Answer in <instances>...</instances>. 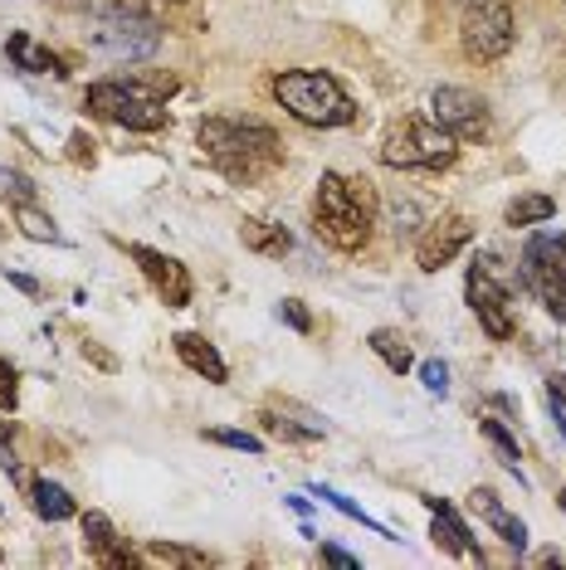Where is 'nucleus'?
Returning a JSON list of instances; mask_svg holds the SVG:
<instances>
[{
  "label": "nucleus",
  "instance_id": "obj_18",
  "mask_svg": "<svg viewBox=\"0 0 566 570\" xmlns=\"http://www.w3.org/2000/svg\"><path fill=\"white\" fill-rule=\"evenodd\" d=\"M6 55H10V63H16V69H25V73H69L55 49L35 45L25 30H16V35L6 40Z\"/></svg>",
  "mask_w": 566,
  "mask_h": 570
},
{
  "label": "nucleus",
  "instance_id": "obj_22",
  "mask_svg": "<svg viewBox=\"0 0 566 570\" xmlns=\"http://www.w3.org/2000/svg\"><path fill=\"white\" fill-rule=\"evenodd\" d=\"M552 215H557V200H552V196H518L508 205L504 219L513 229H527V225H547Z\"/></svg>",
  "mask_w": 566,
  "mask_h": 570
},
{
  "label": "nucleus",
  "instance_id": "obj_23",
  "mask_svg": "<svg viewBox=\"0 0 566 570\" xmlns=\"http://www.w3.org/2000/svg\"><path fill=\"white\" fill-rule=\"evenodd\" d=\"M479 430H484L488 444L498 449V459L508 463V473H518V478H523V469H518V439L504 430V420H494V414H479ZM523 483H527V478H523Z\"/></svg>",
  "mask_w": 566,
  "mask_h": 570
},
{
  "label": "nucleus",
  "instance_id": "obj_26",
  "mask_svg": "<svg viewBox=\"0 0 566 570\" xmlns=\"http://www.w3.org/2000/svg\"><path fill=\"white\" fill-rule=\"evenodd\" d=\"M313 498H323V502H328V508H338L342 517H352V522H362V527H371V531H381V537H386V527H381V522H371V517H367L362 508H357V502H352V498H342V492H338V488L318 483V488H313Z\"/></svg>",
  "mask_w": 566,
  "mask_h": 570
},
{
  "label": "nucleus",
  "instance_id": "obj_11",
  "mask_svg": "<svg viewBox=\"0 0 566 570\" xmlns=\"http://www.w3.org/2000/svg\"><path fill=\"white\" fill-rule=\"evenodd\" d=\"M474 219L469 215H459V210H449L440 219H430V229L420 235L416 244V264H420V274H440V268L455 258L459 249H469V239H474Z\"/></svg>",
  "mask_w": 566,
  "mask_h": 570
},
{
  "label": "nucleus",
  "instance_id": "obj_14",
  "mask_svg": "<svg viewBox=\"0 0 566 570\" xmlns=\"http://www.w3.org/2000/svg\"><path fill=\"white\" fill-rule=\"evenodd\" d=\"M260 420H264V430H269V434H279V439H283V444H318V439L328 434V424L318 420L313 410L293 405V400H283V405H279V400H274V405H264Z\"/></svg>",
  "mask_w": 566,
  "mask_h": 570
},
{
  "label": "nucleus",
  "instance_id": "obj_5",
  "mask_svg": "<svg viewBox=\"0 0 566 570\" xmlns=\"http://www.w3.org/2000/svg\"><path fill=\"white\" fill-rule=\"evenodd\" d=\"M459 157V141L435 118H401L381 141V161L396 171H449Z\"/></svg>",
  "mask_w": 566,
  "mask_h": 570
},
{
  "label": "nucleus",
  "instance_id": "obj_25",
  "mask_svg": "<svg viewBox=\"0 0 566 570\" xmlns=\"http://www.w3.org/2000/svg\"><path fill=\"white\" fill-rule=\"evenodd\" d=\"M16 219H20L25 235L40 239V244H59V239H64L59 229H55V219H49V215L40 210V205H16Z\"/></svg>",
  "mask_w": 566,
  "mask_h": 570
},
{
  "label": "nucleus",
  "instance_id": "obj_21",
  "mask_svg": "<svg viewBox=\"0 0 566 570\" xmlns=\"http://www.w3.org/2000/svg\"><path fill=\"white\" fill-rule=\"evenodd\" d=\"M371 352H377L381 361H386V371H396V375H406L410 366H416V356H410V342L396 327H377L371 332Z\"/></svg>",
  "mask_w": 566,
  "mask_h": 570
},
{
  "label": "nucleus",
  "instance_id": "obj_15",
  "mask_svg": "<svg viewBox=\"0 0 566 570\" xmlns=\"http://www.w3.org/2000/svg\"><path fill=\"white\" fill-rule=\"evenodd\" d=\"M424 508H430V537H435V547H440L445 556H479V561H484V551L474 547L469 527L459 522L455 508H449L445 498H424Z\"/></svg>",
  "mask_w": 566,
  "mask_h": 570
},
{
  "label": "nucleus",
  "instance_id": "obj_33",
  "mask_svg": "<svg viewBox=\"0 0 566 570\" xmlns=\"http://www.w3.org/2000/svg\"><path fill=\"white\" fill-rule=\"evenodd\" d=\"M318 561H323V566H338V570H362V556H352V551L332 547V541H323V551H318Z\"/></svg>",
  "mask_w": 566,
  "mask_h": 570
},
{
  "label": "nucleus",
  "instance_id": "obj_2",
  "mask_svg": "<svg viewBox=\"0 0 566 570\" xmlns=\"http://www.w3.org/2000/svg\"><path fill=\"white\" fill-rule=\"evenodd\" d=\"M371 225H377V190L367 176H342V171H323L313 196V229L318 239L332 244L342 254L367 249Z\"/></svg>",
  "mask_w": 566,
  "mask_h": 570
},
{
  "label": "nucleus",
  "instance_id": "obj_27",
  "mask_svg": "<svg viewBox=\"0 0 566 570\" xmlns=\"http://www.w3.org/2000/svg\"><path fill=\"white\" fill-rule=\"evenodd\" d=\"M211 444H225V449H240V453H264V439L250 434V430H205Z\"/></svg>",
  "mask_w": 566,
  "mask_h": 570
},
{
  "label": "nucleus",
  "instance_id": "obj_8",
  "mask_svg": "<svg viewBox=\"0 0 566 570\" xmlns=\"http://www.w3.org/2000/svg\"><path fill=\"white\" fill-rule=\"evenodd\" d=\"M459 40L474 63L504 59L518 40V20H513V0H465V20H459Z\"/></svg>",
  "mask_w": 566,
  "mask_h": 570
},
{
  "label": "nucleus",
  "instance_id": "obj_29",
  "mask_svg": "<svg viewBox=\"0 0 566 570\" xmlns=\"http://www.w3.org/2000/svg\"><path fill=\"white\" fill-rule=\"evenodd\" d=\"M20 405V371L16 366H10V361L6 356H0V410H16Z\"/></svg>",
  "mask_w": 566,
  "mask_h": 570
},
{
  "label": "nucleus",
  "instance_id": "obj_17",
  "mask_svg": "<svg viewBox=\"0 0 566 570\" xmlns=\"http://www.w3.org/2000/svg\"><path fill=\"white\" fill-rule=\"evenodd\" d=\"M172 346H176V356H182V361H186V366L196 371V375H205V381H211V385H225V381H230L225 356L215 352V346L205 342L201 332H176V336H172Z\"/></svg>",
  "mask_w": 566,
  "mask_h": 570
},
{
  "label": "nucleus",
  "instance_id": "obj_9",
  "mask_svg": "<svg viewBox=\"0 0 566 570\" xmlns=\"http://www.w3.org/2000/svg\"><path fill=\"white\" fill-rule=\"evenodd\" d=\"M465 297H469L474 317H479V327L494 336V342H508L518 322H513V293H508L504 283H498V274H494V258H479V264L469 268Z\"/></svg>",
  "mask_w": 566,
  "mask_h": 570
},
{
  "label": "nucleus",
  "instance_id": "obj_1",
  "mask_svg": "<svg viewBox=\"0 0 566 570\" xmlns=\"http://www.w3.org/2000/svg\"><path fill=\"white\" fill-rule=\"evenodd\" d=\"M196 141H201L205 161L225 180H235V186H254V180L274 176L283 166L279 132L254 118H201Z\"/></svg>",
  "mask_w": 566,
  "mask_h": 570
},
{
  "label": "nucleus",
  "instance_id": "obj_24",
  "mask_svg": "<svg viewBox=\"0 0 566 570\" xmlns=\"http://www.w3.org/2000/svg\"><path fill=\"white\" fill-rule=\"evenodd\" d=\"M142 566H191V570H201V566H215L205 551H191V547H147L142 551Z\"/></svg>",
  "mask_w": 566,
  "mask_h": 570
},
{
  "label": "nucleus",
  "instance_id": "obj_34",
  "mask_svg": "<svg viewBox=\"0 0 566 570\" xmlns=\"http://www.w3.org/2000/svg\"><path fill=\"white\" fill-rule=\"evenodd\" d=\"M69 147H74V151H69L74 161H88V166H94V137H88V132H74Z\"/></svg>",
  "mask_w": 566,
  "mask_h": 570
},
{
  "label": "nucleus",
  "instance_id": "obj_7",
  "mask_svg": "<svg viewBox=\"0 0 566 570\" xmlns=\"http://www.w3.org/2000/svg\"><path fill=\"white\" fill-rule=\"evenodd\" d=\"M523 288L537 297L557 322H566V235L543 229L523 249Z\"/></svg>",
  "mask_w": 566,
  "mask_h": 570
},
{
  "label": "nucleus",
  "instance_id": "obj_35",
  "mask_svg": "<svg viewBox=\"0 0 566 570\" xmlns=\"http://www.w3.org/2000/svg\"><path fill=\"white\" fill-rule=\"evenodd\" d=\"M6 278H10V288H20L25 297H40V293H45L40 278H30V274H10V268H6Z\"/></svg>",
  "mask_w": 566,
  "mask_h": 570
},
{
  "label": "nucleus",
  "instance_id": "obj_6",
  "mask_svg": "<svg viewBox=\"0 0 566 570\" xmlns=\"http://www.w3.org/2000/svg\"><path fill=\"white\" fill-rule=\"evenodd\" d=\"M88 45H94L98 55H108V59L137 63V59H152V55H157L162 30H157V20L137 16V10L98 0V6H94V24H88Z\"/></svg>",
  "mask_w": 566,
  "mask_h": 570
},
{
  "label": "nucleus",
  "instance_id": "obj_12",
  "mask_svg": "<svg viewBox=\"0 0 566 570\" xmlns=\"http://www.w3.org/2000/svg\"><path fill=\"white\" fill-rule=\"evenodd\" d=\"M127 254L137 258L142 278L157 288V297L166 307H191V274H186L182 258H172L162 249H147V244H127Z\"/></svg>",
  "mask_w": 566,
  "mask_h": 570
},
{
  "label": "nucleus",
  "instance_id": "obj_20",
  "mask_svg": "<svg viewBox=\"0 0 566 570\" xmlns=\"http://www.w3.org/2000/svg\"><path fill=\"white\" fill-rule=\"evenodd\" d=\"M240 239H244V249H254V254H264V258H283V254L293 249L289 229H283V225H269V219H244Z\"/></svg>",
  "mask_w": 566,
  "mask_h": 570
},
{
  "label": "nucleus",
  "instance_id": "obj_10",
  "mask_svg": "<svg viewBox=\"0 0 566 570\" xmlns=\"http://www.w3.org/2000/svg\"><path fill=\"white\" fill-rule=\"evenodd\" d=\"M430 118L445 127L455 141H484L488 137V102L474 88H435L430 94Z\"/></svg>",
  "mask_w": 566,
  "mask_h": 570
},
{
  "label": "nucleus",
  "instance_id": "obj_16",
  "mask_svg": "<svg viewBox=\"0 0 566 570\" xmlns=\"http://www.w3.org/2000/svg\"><path fill=\"white\" fill-rule=\"evenodd\" d=\"M469 512L479 517L484 527H494L513 551H523V547H527V527L504 508V502H498V492H494V488H474V492H469Z\"/></svg>",
  "mask_w": 566,
  "mask_h": 570
},
{
  "label": "nucleus",
  "instance_id": "obj_4",
  "mask_svg": "<svg viewBox=\"0 0 566 570\" xmlns=\"http://www.w3.org/2000/svg\"><path fill=\"white\" fill-rule=\"evenodd\" d=\"M84 108L94 118L113 122V127H127V132H162L172 122L166 112V98L147 83H133V79H103L84 94Z\"/></svg>",
  "mask_w": 566,
  "mask_h": 570
},
{
  "label": "nucleus",
  "instance_id": "obj_13",
  "mask_svg": "<svg viewBox=\"0 0 566 570\" xmlns=\"http://www.w3.org/2000/svg\"><path fill=\"white\" fill-rule=\"evenodd\" d=\"M84 547L98 566H113V570H133L142 566V556L127 547V537H118V527L108 522L103 512H84Z\"/></svg>",
  "mask_w": 566,
  "mask_h": 570
},
{
  "label": "nucleus",
  "instance_id": "obj_30",
  "mask_svg": "<svg viewBox=\"0 0 566 570\" xmlns=\"http://www.w3.org/2000/svg\"><path fill=\"white\" fill-rule=\"evenodd\" d=\"M0 469H6L10 478H20V483L30 488V478H25L20 459H16V444H10V420H0Z\"/></svg>",
  "mask_w": 566,
  "mask_h": 570
},
{
  "label": "nucleus",
  "instance_id": "obj_32",
  "mask_svg": "<svg viewBox=\"0 0 566 570\" xmlns=\"http://www.w3.org/2000/svg\"><path fill=\"white\" fill-rule=\"evenodd\" d=\"M420 381L430 395H449V366L445 361H420Z\"/></svg>",
  "mask_w": 566,
  "mask_h": 570
},
{
  "label": "nucleus",
  "instance_id": "obj_36",
  "mask_svg": "<svg viewBox=\"0 0 566 570\" xmlns=\"http://www.w3.org/2000/svg\"><path fill=\"white\" fill-rule=\"evenodd\" d=\"M557 502H562V512H566V488H562V498H557Z\"/></svg>",
  "mask_w": 566,
  "mask_h": 570
},
{
  "label": "nucleus",
  "instance_id": "obj_3",
  "mask_svg": "<svg viewBox=\"0 0 566 570\" xmlns=\"http://www.w3.org/2000/svg\"><path fill=\"white\" fill-rule=\"evenodd\" d=\"M274 98L283 102L293 122L303 127H352L357 122V102L352 94L323 69H283L274 79Z\"/></svg>",
  "mask_w": 566,
  "mask_h": 570
},
{
  "label": "nucleus",
  "instance_id": "obj_28",
  "mask_svg": "<svg viewBox=\"0 0 566 570\" xmlns=\"http://www.w3.org/2000/svg\"><path fill=\"white\" fill-rule=\"evenodd\" d=\"M0 196L10 205H35V180L25 171H0Z\"/></svg>",
  "mask_w": 566,
  "mask_h": 570
},
{
  "label": "nucleus",
  "instance_id": "obj_19",
  "mask_svg": "<svg viewBox=\"0 0 566 570\" xmlns=\"http://www.w3.org/2000/svg\"><path fill=\"white\" fill-rule=\"evenodd\" d=\"M30 508L40 512L45 522H69V517H79V502L59 483H49V478H30Z\"/></svg>",
  "mask_w": 566,
  "mask_h": 570
},
{
  "label": "nucleus",
  "instance_id": "obj_31",
  "mask_svg": "<svg viewBox=\"0 0 566 570\" xmlns=\"http://www.w3.org/2000/svg\"><path fill=\"white\" fill-rule=\"evenodd\" d=\"M279 322H289V327L293 332H313V317H308V307L299 303V297H283V303H279Z\"/></svg>",
  "mask_w": 566,
  "mask_h": 570
}]
</instances>
